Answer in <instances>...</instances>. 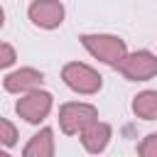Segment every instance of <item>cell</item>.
<instances>
[{
    "label": "cell",
    "instance_id": "4",
    "mask_svg": "<svg viewBox=\"0 0 157 157\" xmlns=\"http://www.w3.org/2000/svg\"><path fill=\"white\" fill-rule=\"evenodd\" d=\"M93 120H98V110L91 103H64L59 108V128L64 135H81Z\"/></svg>",
    "mask_w": 157,
    "mask_h": 157
},
{
    "label": "cell",
    "instance_id": "5",
    "mask_svg": "<svg viewBox=\"0 0 157 157\" xmlns=\"http://www.w3.org/2000/svg\"><path fill=\"white\" fill-rule=\"evenodd\" d=\"M52 103H54V98H52L49 91H39V88H34V91L22 93V98L15 103V113H17L22 120L37 125V123H42V120L49 115Z\"/></svg>",
    "mask_w": 157,
    "mask_h": 157
},
{
    "label": "cell",
    "instance_id": "14",
    "mask_svg": "<svg viewBox=\"0 0 157 157\" xmlns=\"http://www.w3.org/2000/svg\"><path fill=\"white\" fill-rule=\"evenodd\" d=\"M5 25V12H2V7H0V27Z\"/></svg>",
    "mask_w": 157,
    "mask_h": 157
},
{
    "label": "cell",
    "instance_id": "13",
    "mask_svg": "<svg viewBox=\"0 0 157 157\" xmlns=\"http://www.w3.org/2000/svg\"><path fill=\"white\" fill-rule=\"evenodd\" d=\"M15 59H17V52H15V47H12V44H5V42H0V69H7V66H12V64H15Z\"/></svg>",
    "mask_w": 157,
    "mask_h": 157
},
{
    "label": "cell",
    "instance_id": "7",
    "mask_svg": "<svg viewBox=\"0 0 157 157\" xmlns=\"http://www.w3.org/2000/svg\"><path fill=\"white\" fill-rule=\"evenodd\" d=\"M42 81H44L42 71H37L32 66H25V69H17V71L7 74L5 81H2V86H5L7 93H27V91L39 88Z\"/></svg>",
    "mask_w": 157,
    "mask_h": 157
},
{
    "label": "cell",
    "instance_id": "3",
    "mask_svg": "<svg viewBox=\"0 0 157 157\" xmlns=\"http://www.w3.org/2000/svg\"><path fill=\"white\" fill-rule=\"evenodd\" d=\"M115 69L128 81H150L152 76H157V56L147 49H140V52L125 54L115 64Z\"/></svg>",
    "mask_w": 157,
    "mask_h": 157
},
{
    "label": "cell",
    "instance_id": "6",
    "mask_svg": "<svg viewBox=\"0 0 157 157\" xmlns=\"http://www.w3.org/2000/svg\"><path fill=\"white\" fill-rule=\"evenodd\" d=\"M29 20L42 29H54L64 22V5L59 0H34L27 10Z\"/></svg>",
    "mask_w": 157,
    "mask_h": 157
},
{
    "label": "cell",
    "instance_id": "9",
    "mask_svg": "<svg viewBox=\"0 0 157 157\" xmlns=\"http://www.w3.org/2000/svg\"><path fill=\"white\" fill-rule=\"evenodd\" d=\"M25 157H52L54 155V132L52 128H42L22 150Z\"/></svg>",
    "mask_w": 157,
    "mask_h": 157
},
{
    "label": "cell",
    "instance_id": "1",
    "mask_svg": "<svg viewBox=\"0 0 157 157\" xmlns=\"http://www.w3.org/2000/svg\"><path fill=\"white\" fill-rule=\"evenodd\" d=\"M81 44L91 56H96L98 61L110 64V66H115L128 54L125 42L115 34H81Z\"/></svg>",
    "mask_w": 157,
    "mask_h": 157
},
{
    "label": "cell",
    "instance_id": "15",
    "mask_svg": "<svg viewBox=\"0 0 157 157\" xmlns=\"http://www.w3.org/2000/svg\"><path fill=\"white\" fill-rule=\"evenodd\" d=\"M0 157H5V147H0Z\"/></svg>",
    "mask_w": 157,
    "mask_h": 157
},
{
    "label": "cell",
    "instance_id": "2",
    "mask_svg": "<svg viewBox=\"0 0 157 157\" xmlns=\"http://www.w3.org/2000/svg\"><path fill=\"white\" fill-rule=\"evenodd\" d=\"M61 78L64 83L76 91V93H83V96H91V93H98L101 83H103V76L91 69L88 64H81V61H69L64 69H61Z\"/></svg>",
    "mask_w": 157,
    "mask_h": 157
},
{
    "label": "cell",
    "instance_id": "11",
    "mask_svg": "<svg viewBox=\"0 0 157 157\" xmlns=\"http://www.w3.org/2000/svg\"><path fill=\"white\" fill-rule=\"evenodd\" d=\"M15 142H17V128L10 120L0 118V147H15Z\"/></svg>",
    "mask_w": 157,
    "mask_h": 157
},
{
    "label": "cell",
    "instance_id": "10",
    "mask_svg": "<svg viewBox=\"0 0 157 157\" xmlns=\"http://www.w3.org/2000/svg\"><path fill=\"white\" fill-rule=\"evenodd\" d=\"M132 113L142 120L157 118V91H142L132 98Z\"/></svg>",
    "mask_w": 157,
    "mask_h": 157
},
{
    "label": "cell",
    "instance_id": "8",
    "mask_svg": "<svg viewBox=\"0 0 157 157\" xmlns=\"http://www.w3.org/2000/svg\"><path fill=\"white\" fill-rule=\"evenodd\" d=\"M110 135H113V130H110L108 123L93 120L91 125H86V128L81 130V145H83L91 155H98V152H103V150L108 147Z\"/></svg>",
    "mask_w": 157,
    "mask_h": 157
},
{
    "label": "cell",
    "instance_id": "12",
    "mask_svg": "<svg viewBox=\"0 0 157 157\" xmlns=\"http://www.w3.org/2000/svg\"><path fill=\"white\" fill-rule=\"evenodd\" d=\"M137 155H142V157H157V132H150L137 145Z\"/></svg>",
    "mask_w": 157,
    "mask_h": 157
}]
</instances>
